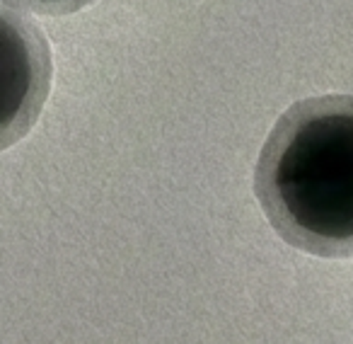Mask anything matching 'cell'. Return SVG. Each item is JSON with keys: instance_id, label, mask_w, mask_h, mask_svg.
<instances>
[{"instance_id": "cell-2", "label": "cell", "mask_w": 353, "mask_h": 344, "mask_svg": "<svg viewBox=\"0 0 353 344\" xmlns=\"http://www.w3.org/2000/svg\"><path fill=\"white\" fill-rule=\"evenodd\" d=\"M54 61L44 30L0 0V151L20 143L49 102Z\"/></svg>"}, {"instance_id": "cell-3", "label": "cell", "mask_w": 353, "mask_h": 344, "mask_svg": "<svg viewBox=\"0 0 353 344\" xmlns=\"http://www.w3.org/2000/svg\"><path fill=\"white\" fill-rule=\"evenodd\" d=\"M10 3L27 8L32 12H39V15H70V12L90 8L97 0H10Z\"/></svg>"}, {"instance_id": "cell-1", "label": "cell", "mask_w": 353, "mask_h": 344, "mask_svg": "<svg viewBox=\"0 0 353 344\" xmlns=\"http://www.w3.org/2000/svg\"><path fill=\"white\" fill-rule=\"evenodd\" d=\"M252 187L285 245L324 260L353 257V95L290 104L261 146Z\"/></svg>"}]
</instances>
